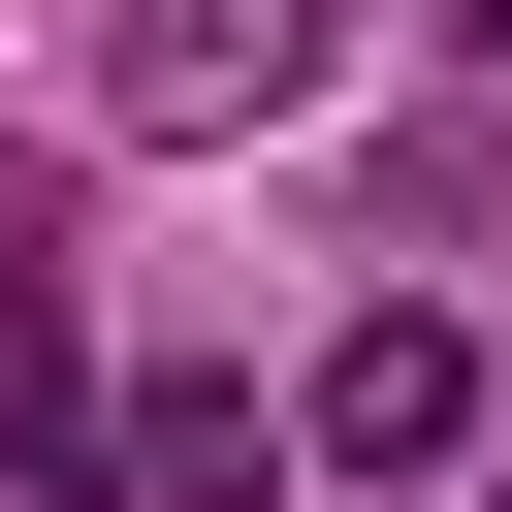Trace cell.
<instances>
[{"mask_svg": "<svg viewBox=\"0 0 512 512\" xmlns=\"http://www.w3.org/2000/svg\"><path fill=\"white\" fill-rule=\"evenodd\" d=\"M288 480H480V320H416V288H384V320L288 384Z\"/></svg>", "mask_w": 512, "mask_h": 512, "instance_id": "obj_1", "label": "cell"}, {"mask_svg": "<svg viewBox=\"0 0 512 512\" xmlns=\"http://www.w3.org/2000/svg\"><path fill=\"white\" fill-rule=\"evenodd\" d=\"M96 96H128V128H256V96H320V0H128Z\"/></svg>", "mask_w": 512, "mask_h": 512, "instance_id": "obj_2", "label": "cell"}, {"mask_svg": "<svg viewBox=\"0 0 512 512\" xmlns=\"http://www.w3.org/2000/svg\"><path fill=\"white\" fill-rule=\"evenodd\" d=\"M96 480L128 512H288V416L256 384H96Z\"/></svg>", "mask_w": 512, "mask_h": 512, "instance_id": "obj_3", "label": "cell"}, {"mask_svg": "<svg viewBox=\"0 0 512 512\" xmlns=\"http://www.w3.org/2000/svg\"><path fill=\"white\" fill-rule=\"evenodd\" d=\"M64 448H96V320H64V224L0 192V512H32Z\"/></svg>", "mask_w": 512, "mask_h": 512, "instance_id": "obj_4", "label": "cell"}, {"mask_svg": "<svg viewBox=\"0 0 512 512\" xmlns=\"http://www.w3.org/2000/svg\"><path fill=\"white\" fill-rule=\"evenodd\" d=\"M480 32H512V0H480Z\"/></svg>", "mask_w": 512, "mask_h": 512, "instance_id": "obj_5", "label": "cell"}]
</instances>
